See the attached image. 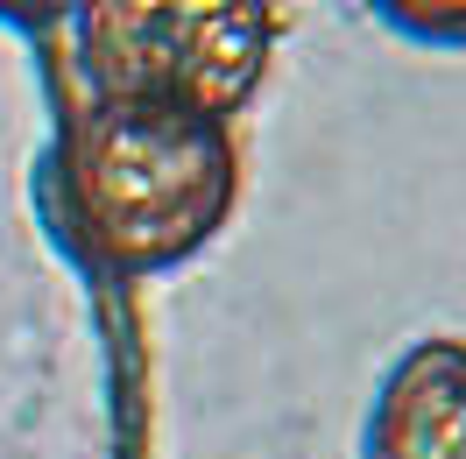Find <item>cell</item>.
<instances>
[{"label":"cell","mask_w":466,"mask_h":459,"mask_svg":"<svg viewBox=\"0 0 466 459\" xmlns=\"http://www.w3.org/2000/svg\"><path fill=\"white\" fill-rule=\"evenodd\" d=\"M64 227L114 276H170L227 233L240 205L233 120L142 107V99H78L50 156Z\"/></svg>","instance_id":"obj_1"},{"label":"cell","mask_w":466,"mask_h":459,"mask_svg":"<svg viewBox=\"0 0 466 459\" xmlns=\"http://www.w3.org/2000/svg\"><path fill=\"white\" fill-rule=\"evenodd\" d=\"M283 50V0H86L71 57L92 99L240 120Z\"/></svg>","instance_id":"obj_2"},{"label":"cell","mask_w":466,"mask_h":459,"mask_svg":"<svg viewBox=\"0 0 466 459\" xmlns=\"http://www.w3.org/2000/svg\"><path fill=\"white\" fill-rule=\"evenodd\" d=\"M360 459H466V340H410L360 417Z\"/></svg>","instance_id":"obj_3"},{"label":"cell","mask_w":466,"mask_h":459,"mask_svg":"<svg viewBox=\"0 0 466 459\" xmlns=\"http://www.w3.org/2000/svg\"><path fill=\"white\" fill-rule=\"evenodd\" d=\"M368 15L417 50H466V0H368Z\"/></svg>","instance_id":"obj_4"},{"label":"cell","mask_w":466,"mask_h":459,"mask_svg":"<svg viewBox=\"0 0 466 459\" xmlns=\"http://www.w3.org/2000/svg\"><path fill=\"white\" fill-rule=\"evenodd\" d=\"M86 0H0V22L7 29H71Z\"/></svg>","instance_id":"obj_5"}]
</instances>
